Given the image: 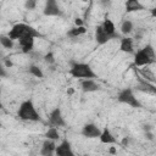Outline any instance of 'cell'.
Here are the masks:
<instances>
[{"label":"cell","mask_w":156,"mask_h":156,"mask_svg":"<svg viewBox=\"0 0 156 156\" xmlns=\"http://www.w3.org/2000/svg\"><path fill=\"white\" fill-rule=\"evenodd\" d=\"M7 35H9L12 40H18V39L24 38V37L38 38V37H40V33H39L35 28H33L32 26H29V24H26V23H17V24H15V26L10 29V32H9Z\"/></svg>","instance_id":"6da1fadb"},{"label":"cell","mask_w":156,"mask_h":156,"mask_svg":"<svg viewBox=\"0 0 156 156\" xmlns=\"http://www.w3.org/2000/svg\"><path fill=\"white\" fill-rule=\"evenodd\" d=\"M20 119L22 121H29V122H38L40 121V115L38 113L34 104L32 100H26L20 105L18 112H17Z\"/></svg>","instance_id":"7a4b0ae2"},{"label":"cell","mask_w":156,"mask_h":156,"mask_svg":"<svg viewBox=\"0 0 156 156\" xmlns=\"http://www.w3.org/2000/svg\"><path fill=\"white\" fill-rule=\"evenodd\" d=\"M69 74L73 78H82V79H88V78L94 79V78H96V74L93 71V68L88 63H83V62L72 63V66L69 68Z\"/></svg>","instance_id":"3957f363"},{"label":"cell","mask_w":156,"mask_h":156,"mask_svg":"<svg viewBox=\"0 0 156 156\" xmlns=\"http://www.w3.org/2000/svg\"><path fill=\"white\" fill-rule=\"evenodd\" d=\"M117 100L119 102H122V104H127V105H129L132 107H135V108L141 107L140 101L135 98V95H134V93H133V90L130 88H124L123 90H121L118 93Z\"/></svg>","instance_id":"277c9868"},{"label":"cell","mask_w":156,"mask_h":156,"mask_svg":"<svg viewBox=\"0 0 156 156\" xmlns=\"http://www.w3.org/2000/svg\"><path fill=\"white\" fill-rule=\"evenodd\" d=\"M49 122L51 123L52 127H65L66 126V122L63 119V116H62V112H61L60 107H55L50 112Z\"/></svg>","instance_id":"5b68a950"},{"label":"cell","mask_w":156,"mask_h":156,"mask_svg":"<svg viewBox=\"0 0 156 156\" xmlns=\"http://www.w3.org/2000/svg\"><path fill=\"white\" fill-rule=\"evenodd\" d=\"M100 134H101V129L95 123H87L82 128V135L85 138L94 139V138H99Z\"/></svg>","instance_id":"8992f818"},{"label":"cell","mask_w":156,"mask_h":156,"mask_svg":"<svg viewBox=\"0 0 156 156\" xmlns=\"http://www.w3.org/2000/svg\"><path fill=\"white\" fill-rule=\"evenodd\" d=\"M55 155L57 156H74V152L72 150V146H71V143L65 139L62 140L56 147H55Z\"/></svg>","instance_id":"52a82bcc"},{"label":"cell","mask_w":156,"mask_h":156,"mask_svg":"<svg viewBox=\"0 0 156 156\" xmlns=\"http://www.w3.org/2000/svg\"><path fill=\"white\" fill-rule=\"evenodd\" d=\"M113 38H118V34H107L104 32V29L101 28V26H98L96 27V30H95V40L99 45H104L106 44L108 40L113 39Z\"/></svg>","instance_id":"ba28073f"},{"label":"cell","mask_w":156,"mask_h":156,"mask_svg":"<svg viewBox=\"0 0 156 156\" xmlns=\"http://www.w3.org/2000/svg\"><path fill=\"white\" fill-rule=\"evenodd\" d=\"M61 13L57 0H46L45 7H44V15L45 16H58Z\"/></svg>","instance_id":"9c48e42d"},{"label":"cell","mask_w":156,"mask_h":156,"mask_svg":"<svg viewBox=\"0 0 156 156\" xmlns=\"http://www.w3.org/2000/svg\"><path fill=\"white\" fill-rule=\"evenodd\" d=\"M154 62H155V60L150 58L143 49H140L139 51H136V54L134 56V63H135V66H147V65L154 63Z\"/></svg>","instance_id":"30bf717a"},{"label":"cell","mask_w":156,"mask_h":156,"mask_svg":"<svg viewBox=\"0 0 156 156\" xmlns=\"http://www.w3.org/2000/svg\"><path fill=\"white\" fill-rule=\"evenodd\" d=\"M138 80H139V83L135 87L138 90H140L143 93H146V94H152V95L156 94V88H155L154 83H150L145 79H141V77H138Z\"/></svg>","instance_id":"8fae6325"},{"label":"cell","mask_w":156,"mask_h":156,"mask_svg":"<svg viewBox=\"0 0 156 156\" xmlns=\"http://www.w3.org/2000/svg\"><path fill=\"white\" fill-rule=\"evenodd\" d=\"M55 147H56L55 141L46 138V139L43 141V146H41V149H40V154L44 155V156H51V155L55 152Z\"/></svg>","instance_id":"7c38bea8"},{"label":"cell","mask_w":156,"mask_h":156,"mask_svg":"<svg viewBox=\"0 0 156 156\" xmlns=\"http://www.w3.org/2000/svg\"><path fill=\"white\" fill-rule=\"evenodd\" d=\"M80 85H82V90L84 93H93V91H96V90L100 89V85L94 79H90V78L83 79Z\"/></svg>","instance_id":"4fadbf2b"},{"label":"cell","mask_w":156,"mask_h":156,"mask_svg":"<svg viewBox=\"0 0 156 156\" xmlns=\"http://www.w3.org/2000/svg\"><path fill=\"white\" fill-rule=\"evenodd\" d=\"M99 139H100V141L102 143V144H116L117 143V139L115 138V135L111 133V130L106 127V128H104V129H101V134H100V136H99Z\"/></svg>","instance_id":"5bb4252c"},{"label":"cell","mask_w":156,"mask_h":156,"mask_svg":"<svg viewBox=\"0 0 156 156\" xmlns=\"http://www.w3.org/2000/svg\"><path fill=\"white\" fill-rule=\"evenodd\" d=\"M20 41V45L22 48V52L24 54H29L34 46V38L33 37H24V38H21L18 39Z\"/></svg>","instance_id":"9a60e30c"},{"label":"cell","mask_w":156,"mask_h":156,"mask_svg":"<svg viewBox=\"0 0 156 156\" xmlns=\"http://www.w3.org/2000/svg\"><path fill=\"white\" fill-rule=\"evenodd\" d=\"M144 5L139 0H127L126 1V11L127 12H136L144 10Z\"/></svg>","instance_id":"2e32d148"},{"label":"cell","mask_w":156,"mask_h":156,"mask_svg":"<svg viewBox=\"0 0 156 156\" xmlns=\"http://www.w3.org/2000/svg\"><path fill=\"white\" fill-rule=\"evenodd\" d=\"M133 39L129 38V37H126V38H122L121 39V44H119V50L123 51V52H128V54H132L134 50H133Z\"/></svg>","instance_id":"e0dca14e"},{"label":"cell","mask_w":156,"mask_h":156,"mask_svg":"<svg viewBox=\"0 0 156 156\" xmlns=\"http://www.w3.org/2000/svg\"><path fill=\"white\" fill-rule=\"evenodd\" d=\"M101 28H102V29H104V32H105V33H107V34H115V33H116L115 23H113L111 20H108V18H106V20L102 22Z\"/></svg>","instance_id":"ac0fdd59"},{"label":"cell","mask_w":156,"mask_h":156,"mask_svg":"<svg viewBox=\"0 0 156 156\" xmlns=\"http://www.w3.org/2000/svg\"><path fill=\"white\" fill-rule=\"evenodd\" d=\"M121 32H122V34H124V35L132 33V32H133V22L129 21V20L123 21L122 24H121Z\"/></svg>","instance_id":"d6986e66"},{"label":"cell","mask_w":156,"mask_h":156,"mask_svg":"<svg viewBox=\"0 0 156 156\" xmlns=\"http://www.w3.org/2000/svg\"><path fill=\"white\" fill-rule=\"evenodd\" d=\"M45 138L51 139V140H54V141L58 140V139H60V134H58V130L56 129V127L49 128V129L46 130V133H45Z\"/></svg>","instance_id":"ffe728a7"},{"label":"cell","mask_w":156,"mask_h":156,"mask_svg":"<svg viewBox=\"0 0 156 156\" xmlns=\"http://www.w3.org/2000/svg\"><path fill=\"white\" fill-rule=\"evenodd\" d=\"M0 44H1L4 48H6V49H12V48H13V40H12L9 35L1 34V35H0Z\"/></svg>","instance_id":"44dd1931"},{"label":"cell","mask_w":156,"mask_h":156,"mask_svg":"<svg viewBox=\"0 0 156 156\" xmlns=\"http://www.w3.org/2000/svg\"><path fill=\"white\" fill-rule=\"evenodd\" d=\"M87 32V29H85V27L84 26H76L74 28H72L69 32H68V35L69 37H72V38H74V37H78V35H82V34H84Z\"/></svg>","instance_id":"7402d4cb"},{"label":"cell","mask_w":156,"mask_h":156,"mask_svg":"<svg viewBox=\"0 0 156 156\" xmlns=\"http://www.w3.org/2000/svg\"><path fill=\"white\" fill-rule=\"evenodd\" d=\"M29 73H30L32 76L37 77V78H43V77H44V73H43L41 68H39V67L35 66V65H30V66H29Z\"/></svg>","instance_id":"603a6c76"},{"label":"cell","mask_w":156,"mask_h":156,"mask_svg":"<svg viewBox=\"0 0 156 156\" xmlns=\"http://www.w3.org/2000/svg\"><path fill=\"white\" fill-rule=\"evenodd\" d=\"M140 73H141V76L145 78V80H147V82H150V83H155V76H154V73L152 72H150L149 69H143V71H140Z\"/></svg>","instance_id":"cb8c5ba5"},{"label":"cell","mask_w":156,"mask_h":156,"mask_svg":"<svg viewBox=\"0 0 156 156\" xmlns=\"http://www.w3.org/2000/svg\"><path fill=\"white\" fill-rule=\"evenodd\" d=\"M143 50L146 52V55L150 57V58H152V60H155V50H154V48H152V45H150V44H147L146 46H144L143 48Z\"/></svg>","instance_id":"d4e9b609"},{"label":"cell","mask_w":156,"mask_h":156,"mask_svg":"<svg viewBox=\"0 0 156 156\" xmlns=\"http://www.w3.org/2000/svg\"><path fill=\"white\" fill-rule=\"evenodd\" d=\"M44 61H45L46 63H49V65H52V63L55 62V57H54V54H52L51 51H49L48 54H45V56H44Z\"/></svg>","instance_id":"484cf974"},{"label":"cell","mask_w":156,"mask_h":156,"mask_svg":"<svg viewBox=\"0 0 156 156\" xmlns=\"http://www.w3.org/2000/svg\"><path fill=\"white\" fill-rule=\"evenodd\" d=\"M35 5H37V0H26V2H24V7L27 10H33L35 7Z\"/></svg>","instance_id":"4316f807"},{"label":"cell","mask_w":156,"mask_h":156,"mask_svg":"<svg viewBox=\"0 0 156 156\" xmlns=\"http://www.w3.org/2000/svg\"><path fill=\"white\" fill-rule=\"evenodd\" d=\"M6 76H7V73H6L4 66H2L1 62H0V78H4V77H6Z\"/></svg>","instance_id":"83f0119b"},{"label":"cell","mask_w":156,"mask_h":156,"mask_svg":"<svg viewBox=\"0 0 156 156\" xmlns=\"http://www.w3.org/2000/svg\"><path fill=\"white\" fill-rule=\"evenodd\" d=\"M146 139H149V140H154V133L151 132V130H146Z\"/></svg>","instance_id":"f1b7e54d"},{"label":"cell","mask_w":156,"mask_h":156,"mask_svg":"<svg viewBox=\"0 0 156 156\" xmlns=\"http://www.w3.org/2000/svg\"><path fill=\"white\" fill-rule=\"evenodd\" d=\"M100 2H101V5H104L105 7H107V6H110L111 0H100Z\"/></svg>","instance_id":"f546056e"},{"label":"cell","mask_w":156,"mask_h":156,"mask_svg":"<svg viewBox=\"0 0 156 156\" xmlns=\"http://www.w3.org/2000/svg\"><path fill=\"white\" fill-rule=\"evenodd\" d=\"M74 23H76L77 27H78V26H84V23H83V21H82L80 18H76V20H74Z\"/></svg>","instance_id":"4dcf8cb0"},{"label":"cell","mask_w":156,"mask_h":156,"mask_svg":"<svg viewBox=\"0 0 156 156\" xmlns=\"http://www.w3.org/2000/svg\"><path fill=\"white\" fill-rule=\"evenodd\" d=\"M128 144H129V138H123V140H122V145L123 146H128Z\"/></svg>","instance_id":"1f68e13d"},{"label":"cell","mask_w":156,"mask_h":156,"mask_svg":"<svg viewBox=\"0 0 156 156\" xmlns=\"http://www.w3.org/2000/svg\"><path fill=\"white\" fill-rule=\"evenodd\" d=\"M108 152L110 154H112V155H115V154H117V150H116V147H110V150H108Z\"/></svg>","instance_id":"d6a6232c"},{"label":"cell","mask_w":156,"mask_h":156,"mask_svg":"<svg viewBox=\"0 0 156 156\" xmlns=\"http://www.w3.org/2000/svg\"><path fill=\"white\" fill-rule=\"evenodd\" d=\"M73 93H74V89H73V88H68V89H67V94H68V95H72Z\"/></svg>","instance_id":"836d02e7"},{"label":"cell","mask_w":156,"mask_h":156,"mask_svg":"<svg viewBox=\"0 0 156 156\" xmlns=\"http://www.w3.org/2000/svg\"><path fill=\"white\" fill-rule=\"evenodd\" d=\"M5 66H6V67H11V66H12V62L9 61V60H6V61H5Z\"/></svg>","instance_id":"e575fe53"},{"label":"cell","mask_w":156,"mask_h":156,"mask_svg":"<svg viewBox=\"0 0 156 156\" xmlns=\"http://www.w3.org/2000/svg\"><path fill=\"white\" fill-rule=\"evenodd\" d=\"M144 129H145V130H151V129H152V127H151V126H149V124H145V126H144Z\"/></svg>","instance_id":"d590c367"},{"label":"cell","mask_w":156,"mask_h":156,"mask_svg":"<svg viewBox=\"0 0 156 156\" xmlns=\"http://www.w3.org/2000/svg\"><path fill=\"white\" fill-rule=\"evenodd\" d=\"M1 108H4V105H2V102H1V90H0V110Z\"/></svg>","instance_id":"8d00e7d4"},{"label":"cell","mask_w":156,"mask_h":156,"mask_svg":"<svg viewBox=\"0 0 156 156\" xmlns=\"http://www.w3.org/2000/svg\"><path fill=\"white\" fill-rule=\"evenodd\" d=\"M0 127H1V122H0Z\"/></svg>","instance_id":"74e56055"}]
</instances>
